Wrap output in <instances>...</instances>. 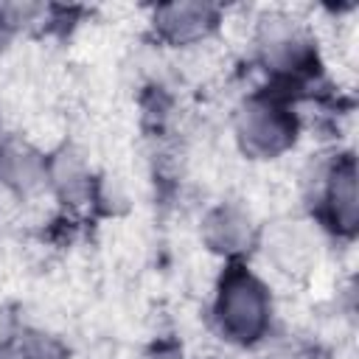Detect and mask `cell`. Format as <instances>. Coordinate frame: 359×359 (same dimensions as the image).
<instances>
[{"label": "cell", "instance_id": "obj_6", "mask_svg": "<svg viewBox=\"0 0 359 359\" xmlns=\"http://www.w3.org/2000/svg\"><path fill=\"white\" fill-rule=\"evenodd\" d=\"M208 224H210V238L216 244H224L222 250H241L244 238L250 236L244 219L233 210H219Z\"/></svg>", "mask_w": 359, "mask_h": 359}, {"label": "cell", "instance_id": "obj_3", "mask_svg": "<svg viewBox=\"0 0 359 359\" xmlns=\"http://www.w3.org/2000/svg\"><path fill=\"white\" fill-rule=\"evenodd\" d=\"M154 20L165 36H171L174 42H185V39L202 36L210 28L213 8L196 6V3H174V6H163L154 14Z\"/></svg>", "mask_w": 359, "mask_h": 359}, {"label": "cell", "instance_id": "obj_2", "mask_svg": "<svg viewBox=\"0 0 359 359\" xmlns=\"http://www.w3.org/2000/svg\"><path fill=\"white\" fill-rule=\"evenodd\" d=\"M238 132H241V140L250 151L272 154V151L286 146V140L292 135V123L286 121L283 109H278L266 101H252L241 112Z\"/></svg>", "mask_w": 359, "mask_h": 359}, {"label": "cell", "instance_id": "obj_5", "mask_svg": "<svg viewBox=\"0 0 359 359\" xmlns=\"http://www.w3.org/2000/svg\"><path fill=\"white\" fill-rule=\"evenodd\" d=\"M0 174H3L6 182H11V185L31 188V185L39 180L42 165H39L36 154H31L28 149L11 146V149H6L3 157H0Z\"/></svg>", "mask_w": 359, "mask_h": 359}, {"label": "cell", "instance_id": "obj_4", "mask_svg": "<svg viewBox=\"0 0 359 359\" xmlns=\"http://www.w3.org/2000/svg\"><path fill=\"white\" fill-rule=\"evenodd\" d=\"M328 208H331V216L339 227L351 230L353 227V219H356V196H353V168L351 163H345L342 168L334 171L331 177V188H328Z\"/></svg>", "mask_w": 359, "mask_h": 359}, {"label": "cell", "instance_id": "obj_7", "mask_svg": "<svg viewBox=\"0 0 359 359\" xmlns=\"http://www.w3.org/2000/svg\"><path fill=\"white\" fill-rule=\"evenodd\" d=\"M11 359H59V353L53 351V345H50V342L28 339L25 345H20V351H17Z\"/></svg>", "mask_w": 359, "mask_h": 359}, {"label": "cell", "instance_id": "obj_9", "mask_svg": "<svg viewBox=\"0 0 359 359\" xmlns=\"http://www.w3.org/2000/svg\"><path fill=\"white\" fill-rule=\"evenodd\" d=\"M0 42H3V25H0Z\"/></svg>", "mask_w": 359, "mask_h": 359}, {"label": "cell", "instance_id": "obj_8", "mask_svg": "<svg viewBox=\"0 0 359 359\" xmlns=\"http://www.w3.org/2000/svg\"><path fill=\"white\" fill-rule=\"evenodd\" d=\"M149 359H180L177 353H168V351H160V353H154V356H149Z\"/></svg>", "mask_w": 359, "mask_h": 359}, {"label": "cell", "instance_id": "obj_1", "mask_svg": "<svg viewBox=\"0 0 359 359\" xmlns=\"http://www.w3.org/2000/svg\"><path fill=\"white\" fill-rule=\"evenodd\" d=\"M216 314H219L222 331H227L230 339L247 342L258 337L266 323V294L255 278L244 272H230L219 292Z\"/></svg>", "mask_w": 359, "mask_h": 359}]
</instances>
